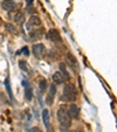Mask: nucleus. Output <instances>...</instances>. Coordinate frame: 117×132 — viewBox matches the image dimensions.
<instances>
[{"mask_svg":"<svg viewBox=\"0 0 117 132\" xmlns=\"http://www.w3.org/2000/svg\"><path fill=\"white\" fill-rule=\"evenodd\" d=\"M57 119H59V123H60L61 127H68L72 125V117H70L69 112H68V109L66 106H60L59 110H57Z\"/></svg>","mask_w":117,"mask_h":132,"instance_id":"obj_1","label":"nucleus"},{"mask_svg":"<svg viewBox=\"0 0 117 132\" xmlns=\"http://www.w3.org/2000/svg\"><path fill=\"white\" fill-rule=\"evenodd\" d=\"M76 98V90H75V85L72 83H67L63 87V100L68 101V102H73Z\"/></svg>","mask_w":117,"mask_h":132,"instance_id":"obj_2","label":"nucleus"},{"mask_svg":"<svg viewBox=\"0 0 117 132\" xmlns=\"http://www.w3.org/2000/svg\"><path fill=\"white\" fill-rule=\"evenodd\" d=\"M45 53H46V47L42 45V43H37V45L33 46V54H34L35 57L41 59Z\"/></svg>","mask_w":117,"mask_h":132,"instance_id":"obj_3","label":"nucleus"},{"mask_svg":"<svg viewBox=\"0 0 117 132\" xmlns=\"http://www.w3.org/2000/svg\"><path fill=\"white\" fill-rule=\"evenodd\" d=\"M55 94H56V87H55V84H50L49 85V92H48L47 97H46V103H47L48 105H52L53 103H54Z\"/></svg>","mask_w":117,"mask_h":132,"instance_id":"obj_4","label":"nucleus"},{"mask_svg":"<svg viewBox=\"0 0 117 132\" xmlns=\"http://www.w3.org/2000/svg\"><path fill=\"white\" fill-rule=\"evenodd\" d=\"M66 62H67V64L70 65L73 69H77V61H76V59H75V56H73L70 53H68V54L66 55Z\"/></svg>","mask_w":117,"mask_h":132,"instance_id":"obj_5","label":"nucleus"},{"mask_svg":"<svg viewBox=\"0 0 117 132\" xmlns=\"http://www.w3.org/2000/svg\"><path fill=\"white\" fill-rule=\"evenodd\" d=\"M47 37L49 39V40L54 41V42L61 40V36H60V34H59V32H57L56 29H49V32H48V34H47Z\"/></svg>","mask_w":117,"mask_h":132,"instance_id":"obj_6","label":"nucleus"},{"mask_svg":"<svg viewBox=\"0 0 117 132\" xmlns=\"http://www.w3.org/2000/svg\"><path fill=\"white\" fill-rule=\"evenodd\" d=\"M29 36L32 40H40V39H42V36H43V29L42 28H37V29L30 32Z\"/></svg>","mask_w":117,"mask_h":132,"instance_id":"obj_7","label":"nucleus"},{"mask_svg":"<svg viewBox=\"0 0 117 132\" xmlns=\"http://www.w3.org/2000/svg\"><path fill=\"white\" fill-rule=\"evenodd\" d=\"M53 78V82L55 83V84H62L63 82H65V78H63V75L61 74V72H54V75L52 76Z\"/></svg>","mask_w":117,"mask_h":132,"instance_id":"obj_8","label":"nucleus"},{"mask_svg":"<svg viewBox=\"0 0 117 132\" xmlns=\"http://www.w3.org/2000/svg\"><path fill=\"white\" fill-rule=\"evenodd\" d=\"M15 3L13 1V0H5L3 3V5H1V7L4 8L5 11H12L15 8Z\"/></svg>","mask_w":117,"mask_h":132,"instance_id":"obj_9","label":"nucleus"},{"mask_svg":"<svg viewBox=\"0 0 117 132\" xmlns=\"http://www.w3.org/2000/svg\"><path fill=\"white\" fill-rule=\"evenodd\" d=\"M68 112H69V115L72 118H77L79 117V108H77L76 104H72L68 109Z\"/></svg>","mask_w":117,"mask_h":132,"instance_id":"obj_10","label":"nucleus"},{"mask_svg":"<svg viewBox=\"0 0 117 132\" xmlns=\"http://www.w3.org/2000/svg\"><path fill=\"white\" fill-rule=\"evenodd\" d=\"M41 25V20L40 18L36 16V15H33V16L29 18L28 20V26H34V27H37V26Z\"/></svg>","mask_w":117,"mask_h":132,"instance_id":"obj_11","label":"nucleus"},{"mask_svg":"<svg viewBox=\"0 0 117 132\" xmlns=\"http://www.w3.org/2000/svg\"><path fill=\"white\" fill-rule=\"evenodd\" d=\"M42 119H43V123H45L46 127L49 125V111L48 110H43L42 111Z\"/></svg>","mask_w":117,"mask_h":132,"instance_id":"obj_12","label":"nucleus"},{"mask_svg":"<svg viewBox=\"0 0 117 132\" xmlns=\"http://www.w3.org/2000/svg\"><path fill=\"white\" fill-rule=\"evenodd\" d=\"M14 20H15V22H17L18 25H22V23L25 22V15H24L22 13H18V14L15 15Z\"/></svg>","mask_w":117,"mask_h":132,"instance_id":"obj_13","label":"nucleus"},{"mask_svg":"<svg viewBox=\"0 0 117 132\" xmlns=\"http://www.w3.org/2000/svg\"><path fill=\"white\" fill-rule=\"evenodd\" d=\"M47 81L45 80V78H41L40 81H39V88H40L41 91H45L46 89H47Z\"/></svg>","mask_w":117,"mask_h":132,"instance_id":"obj_14","label":"nucleus"},{"mask_svg":"<svg viewBox=\"0 0 117 132\" xmlns=\"http://www.w3.org/2000/svg\"><path fill=\"white\" fill-rule=\"evenodd\" d=\"M59 67H60V70H61V72L63 74V76H66V78H69V76H68V71H67V69H66V64H65V63H60V64H59Z\"/></svg>","mask_w":117,"mask_h":132,"instance_id":"obj_15","label":"nucleus"},{"mask_svg":"<svg viewBox=\"0 0 117 132\" xmlns=\"http://www.w3.org/2000/svg\"><path fill=\"white\" fill-rule=\"evenodd\" d=\"M6 28H7V30L11 32L12 34H18V30L15 29V27L13 25H11V23H6Z\"/></svg>","mask_w":117,"mask_h":132,"instance_id":"obj_16","label":"nucleus"},{"mask_svg":"<svg viewBox=\"0 0 117 132\" xmlns=\"http://www.w3.org/2000/svg\"><path fill=\"white\" fill-rule=\"evenodd\" d=\"M26 98H27V100L32 98V89H30L29 85H28V88L26 89Z\"/></svg>","mask_w":117,"mask_h":132,"instance_id":"obj_17","label":"nucleus"},{"mask_svg":"<svg viewBox=\"0 0 117 132\" xmlns=\"http://www.w3.org/2000/svg\"><path fill=\"white\" fill-rule=\"evenodd\" d=\"M26 65H27V63H26V61H22V60H21V61H19V67H20L22 70H25V71H26V70H27V67H26Z\"/></svg>","mask_w":117,"mask_h":132,"instance_id":"obj_18","label":"nucleus"},{"mask_svg":"<svg viewBox=\"0 0 117 132\" xmlns=\"http://www.w3.org/2000/svg\"><path fill=\"white\" fill-rule=\"evenodd\" d=\"M22 53H25L26 55H28V54H29V52H28V49H27V48H24V49H22Z\"/></svg>","mask_w":117,"mask_h":132,"instance_id":"obj_19","label":"nucleus"},{"mask_svg":"<svg viewBox=\"0 0 117 132\" xmlns=\"http://www.w3.org/2000/svg\"><path fill=\"white\" fill-rule=\"evenodd\" d=\"M48 132H54V130H53V127L52 126H49V125H48Z\"/></svg>","mask_w":117,"mask_h":132,"instance_id":"obj_20","label":"nucleus"},{"mask_svg":"<svg viewBox=\"0 0 117 132\" xmlns=\"http://www.w3.org/2000/svg\"><path fill=\"white\" fill-rule=\"evenodd\" d=\"M77 132H83V131H82V130H79V131H77Z\"/></svg>","mask_w":117,"mask_h":132,"instance_id":"obj_21","label":"nucleus"}]
</instances>
